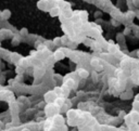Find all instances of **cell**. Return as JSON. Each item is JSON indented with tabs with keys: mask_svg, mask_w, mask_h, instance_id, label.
Returning <instances> with one entry per match:
<instances>
[{
	"mask_svg": "<svg viewBox=\"0 0 139 131\" xmlns=\"http://www.w3.org/2000/svg\"><path fill=\"white\" fill-rule=\"evenodd\" d=\"M55 99V93L53 91H49L45 94V100L46 102H52Z\"/></svg>",
	"mask_w": 139,
	"mask_h": 131,
	"instance_id": "obj_1",
	"label": "cell"
},
{
	"mask_svg": "<svg viewBox=\"0 0 139 131\" xmlns=\"http://www.w3.org/2000/svg\"><path fill=\"white\" fill-rule=\"evenodd\" d=\"M52 121H53L55 125H61V124L63 123V117L60 116V115H55V116L53 117Z\"/></svg>",
	"mask_w": 139,
	"mask_h": 131,
	"instance_id": "obj_2",
	"label": "cell"
},
{
	"mask_svg": "<svg viewBox=\"0 0 139 131\" xmlns=\"http://www.w3.org/2000/svg\"><path fill=\"white\" fill-rule=\"evenodd\" d=\"M2 16L4 17V19H9V17H10V11H9V10H4L2 12Z\"/></svg>",
	"mask_w": 139,
	"mask_h": 131,
	"instance_id": "obj_3",
	"label": "cell"
},
{
	"mask_svg": "<svg viewBox=\"0 0 139 131\" xmlns=\"http://www.w3.org/2000/svg\"><path fill=\"white\" fill-rule=\"evenodd\" d=\"M62 56H63V54L60 51H58L57 53H55V57H57V58H62Z\"/></svg>",
	"mask_w": 139,
	"mask_h": 131,
	"instance_id": "obj_4",
	"label": "cell"
},
{
	"mask_svg": "<svg viewBox=\"0 0 139 131\" xmlns=\"http://www.w3.org/2000/svg\"><path fill=\"white\" fill-rule=\"evenodd\" d=\"M21 34H23V35H26V34H27V29H26V28H23V29L21 30Z\"/></svg>",
	"mask_w": 139,
	"mask_h": 131,
	"instance_id": "obj_5",
	"label": "cell"
},
{
	"mask_svg": "<svg viewBox=\"0 0 139 131\" xmlns=\"http://www.w3.org/2000/svg\"><path fill=\"white\" fill-rule=\"evenodd\" d=\"M21 131H31L29 129H27V128H24V129H22Z\"/></svg>",
	"mask_w": 139,
	"mask_h": 131,
	"instance_id": "obj_6",
	"label": "cell"
},
{
	"mask_svg": "<svg viewBox=\"0 0 139 131\" xmlns=\"http://www.w3.org/2000/svg\"><path fill=\"white\" fill-rule=\"evenodd\" d=\"M2 126H3V124L1 123V121H0V129H1V128H2Z\"/></svg>",
	"mask_w": 139,
	"mask_h": 131,
	"instance_id": "obj_7",
	"label": "cell"
}]
</instances>
